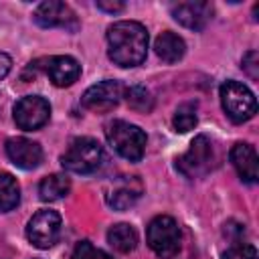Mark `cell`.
I'll return each instance as SVG.
<instances>
[{
    "label": "cell",
    "mask_w": 259,
    "mask_h": 259,
    "mask_svg": "<svg viewBox=\"0 0 259 259\" xmlns=\"http://www.w3.org/2000/svg\"><path fill=\"white\" fill-rule=\"evenodd\" d=\"M107 55L119 67H138L148 53V30L136 20H119L107 28Z\"/></svg>",
    "instance_id": "1"
},
{
    "label": "cell",
    "mask_w": 259,
    "mask_h": 259,
    "mask_svg": "<svg viewBox=\"0 0 259 259\" xmlns=\"http://www.w3.org/2000/svg\"><path fill=\"white\" fill-rule=\"evenodd\" d=\"M107 142L111 144V148L125 160L130 162H138L142 160L144 152H146V134L144 130H140L138 125L123 121V119H115L107 125L105 130Z\"/></svg>",
    "instance_id": "2"
},
{
    "label": "cell",
    "mask_w": 259,
    "mask_h": 259,
    "mask_svg": "<svg viewBox=\"0 0 259 259\" xmlns=\"http://www.w3.org/2000/svg\"><path fill=\"white\" fill-rule=\"evenodd\" d=\"M103 148L93 138H75L65 154L61 156V164L65 170L75 174H91L101 166Z\"/></svg>",
    "instance_id": "3"
},
{
    "label": "cell",
    "mask_w": 259,
    "mask_h": 259,
    "mask_svg": "<svg viewBox=\"0 0 259 259\" xmlns=\"http://www.w3.org/2000/svg\"><path fill=\"white\" fill-rule=\"evenodd\" d=\"M146 239H148L150 249L158 257H162V259H174L178 255V251H180L182 235H180L178 223L172 217L160 214V217H156V219L150 221Z\"/></svg>",
    "instance_id": "4"
},
{
    "label": "cell",
    "mask_w": 259,
    "mask_h": 259,
    "mask_svg": "<svg viewBox=\"0 0 259 259\" xmlns=\"http://www.w3.org/2000/svg\"><path fill=\"white\" fill-rule=\"evenodd\" d=\"M221 103L229 119L235 123H243L251 119L257 111V101L253 91L241 81H225L221 85Z\"/></svg>",
    "instance_id": "5"
},
{
    "label": "cell",
    "mask_w": 259,
    "mask_h": 259,
    "mask_svg": "<svg viewBox=\"0 0 259 259\" xmlns=\"http://www.w3.org/2000/svg\"><path fill=\"white\" fill-rule=\"evenodd\" d=\"M214 164V148L206 136H196L186 154L176 160V168L186 178H200L210 172Z\"/></svg>",
    "instance_id": "6"
},
{
    "label": "cell",
    "mask_w": 259,
    "mask_h": 259,
    "mask_svg": "<svg viewBox=\"0 0 259 259\" xmlns=\"http://www.w3.org/2000/svg\"><path fill=\"white\" fill-rule=\"evenodd\" d=\"M32 18L42 28H63L67 32H77L81 26L73 8L59 0H47L38 4Z\"/></svg>",
    "instance_id": "7"
},
{
    "label": "cell",
    "mask_w": 259,
    "mask_h": 259,
    "mask_svg": "<svg viewBox=\"0 0 259 259\" xmlns=\"http://www.w3.org/2000/svg\"><path fill=\"white\" fill-rule=\"evenodd\" d=\"M61 235V214L57 210H38L26 225L28 241L38 249H49L59 241Z\"/></svg>",
    "instance_id": "8"
},
{
    "label": "cell",
    "mask_w": 259,
    "mask_h": 259,
    "mask_svg": "<svg viewBox=\"0 0 259 259\" xmlns=\"http://www.w3.org/2000/svg\"><path fill=\"white\" fill-rule=\"evenodd\" d=\"M14 123L20 130L32 132L42 127L51 117V105L40 95H26L16 101L14 105Z\"/></svg>",
    "instance_id": "9"
},
{
    "label": "cell",
    "mask_w": 259,
    "mask_h": 259,
    "mask_svg": "<svg viewBox=\"0 0 259 259\" xmlns=\"http://www.w3.org/2000/svg\"><path fill=\"white\" fill-rule=\"evenodd\" d=\"M123 97V85L119 81H101L91 85L83 97H81V105L93 111H107L111 107H115L119 103V99Z\"/></svg>",
    "instance_id": "10"
},
{
    "label": "cell",
    "mask_w": 259,
    "mask_h": 259,
    "mask_svg": "<svg viewBox=\"0 0 259 259\" xmlns=\"http://www.w3.org/2000/svg\"><path fill=\"white\" fill-rule=\"evenodd\" d=\"M6 156L10 162L22 170H32L42 162V148L28 138H8L6 140Z\"/></svg>",
    "instance_id": "11"
},
{
    "label": "cell",
    "mask_w": 259,
    "mask_h": 259,
    "mask_svg": "<svg viewBox=\"0 0 259 259\" xmlns=\"http://www.w3.org/2000/svg\"><path fill=\"white\" fill-rule=\"evenodd\" d=\"M172 16L190 30H202L212 18V6L208 2H180L172 8Z\"/></svg>",
    "instance_id": "12"
},
{
    "label": "cell",
    "mask_w": 259,
    "mask_h": 259,
    "mask_svg": "<svg viewBox=\"0 0 259 259\" xmlns=\"http://www.w3.org/2000/svg\"><path fill=\"white\" fill-rule=\"evenodd\" d=\"M231 162L237 170V174L241 176L243 182L247 184H255L259 178V160H257V152L251 144H235L231 148Z\"/></svg>",
    "instance_id": "13"
},
{
    "label": "cell",
    "mask_w": 259,
    "mask_h": 259,
    "mask_svg": "<svg viewBox=\"0 0 259 259\" xmlns=\"http://www.w3.org/2000/svg\"><path fill=\"white\" fill-rule=\"evenodd\" d=\"M47 75L53 81V85H57V87H69V85H73L79 79L81 65L73 57H69V55H59V57L49 59Z\"/></svg>",
    "instance_id": "14"
},
{
    "label": "cell",
    "mask_w": 259,
    "mask_h": 259,
    "mask_svg": "<svg viewBox=\"0 0 259 259\" xmlns=\"http://www.w3.org/2000/svg\"><path fill=\"white\" fill-rule=\"evenodd\" d=\"M154 51L164 63H176V61H180L184 57L186 45L178 34L166 30V32L158 34V38L154 42Z\"/></svg>",
    "instance_id": "15"
},
{
    "label": "cell",
    "mask_w": 259,
    "mask_h": 259,
    "mask_svg": "<svg viewBox=\"0 0 259 259\" xmlns=\"http://www.w3.org/2000/svg\"><path fill=\"white\" fill-rule=\"evenodd\" d=\"M107 243L119 253H130L138 245V233L132 225L119 223V225H113L107 231Z\"/></svg>",
    "instance_id": "16"
},
{
    "label": "cell",
    "mask_w": 259,
    "mask_h": 259,
    "mask_svg": "<svg viewBox=\"0 0 259 259\" xmlns=\"http://www.w3.org/2000/svg\"><path fill=\"white\" fill-rule=\"evenodd\" d=\"M69 190H71V180L65 174H51V176L42 178L38 184V196L45 202L59 200V198L67 196Z\"/></svg>",
    "instance_id": "17"
},
{
    "label": "cell",
    "mask_w": 259,
    "mask_h": 259,
    "mask_svg": "<svg viewBox=\"0 0 259 259\" xmlns=\"http://www.w3.org/2000/svg\"><path fill=\"white\" fill-rule=\"evenodd\" d=\"M20 200V186L8 172H0V212L12 210Z\"/></svg>",
    "instance_id": "18"
},
{
    "label": "cell",
    "mask_w": 259,
    "mask_h": 259,
    "mask_svg": "<svg viewBox=\"0 0 259 259\" xmlns=\"http://www.w3.org/2000/svg\"><path fill=\"white\" fill-rule=\"evenodd\" d=\"M140 194H142V186L132 188V184L127 182V184H121V186L113 188L109 192V196H107V202L115 210H125V208H130V206L136 204V200L140 198Z\"/></svg>",
    "instance_id": "19"
},
{
    "label": "cell",
    "mask_w": 259,
    "mask_h": 259,
    "mask_svg": "<svg viewBox=\"0 0 259 259\" xmlns=\"http://www.w3.org/2000/svg\"><path fill=\"white\" fill-rule=\"evenodd\" d=\"M196 109H198L196 101H186V103L178 105L176 111H174V117H172V125H174V130L180 132V134L190 132V130L196 125V121H198V117H196Z\"/></svg>",
    "instance_id": "20"
},
{
    "label": "cell",
    "mask_w": 259,
    "mask_h": 259,
    "mask_svg": "<svg viewBox=\"0 0 259 259\" xmlns=\"http://www.w3.org/2000/svg\"><path fill=\"white\" fill-rule=\"evenodd\" d=\"M123 95H125V101L132 109H138V111H150L152 109V95L146 87L142 85H132L127 89H123Z\"/></svg>",
    "instance_id": "21"
},
{
    "label": "cell",
    "mask_w": 259,
    "mask_h": 259,
    "mask_svg": "<svg viewBox=\"0 0 259 259\" xmlns=\"http://www.w3.org/2000/svg\"><path fill=\"white\" fill-rule=\"evenodd\" d=\"M71 259H111V257L105 251L93 247L89 241H79L75 245V249H73Z\"/></svg>",
    "instance_id": "22"
},
{
    "label": "cell",
    "mask_w": 259,
    "mask_h": 259,
    "mask_svg": "<svg viewBox=\"0 0 259 259\" xmlns=\"http://www.w3.org/2000/svg\"><path fill=\"white\" fill-rule=\"evenodd\" d=\"M223 259H257V249L253 245H247V243H241V245H235L231 247Z\"/></svg>",
    "instance_id": "23"
},
{
    "label": "cell",
    "mask_w": 259,
    "mask_h": 259,
    "mask_svg": "<svg viewBox=\"0 0 259 259\" xmlns=\"http://www.w3.org/2000/svg\"><path fill=\"white\" fill-rule=\"evenodd\" d=\"M243 71L251 79H257L259 77V55H257V51H249L243 57Z\"/></svg>",
    "instance_id": "24"
},
{
    "label": "cell",
    "mask_w": 259,
    "mask_h": 259,
    "mask_svg": "<svg viewBox=\"0 0 259 259\" xmlns=\"http://www.w3.org/2000/svg\"><path fill=\"white\" fill-rule=\"evenodd\" d=\"M123 2L119 0H97V8L105 10V12H121L123 10Z\"/></svg>",
    "instance_id": "25"
},
{
    "label": "cell",
    "mask_w": 259,
    "mask_h": 259,
    "mask_svg": "<svg viewBox=\"0 0 259 259\" xmlns=\"http://www.w3.org/2000/svg\"><path fill=\"white\" fill-rule=\"evenodd\" d=\"M10 67H12V61L6 53H0V79H4L8 73H10Z\"/></svg>",
    "instance_id": "26"
}]
</instances>
